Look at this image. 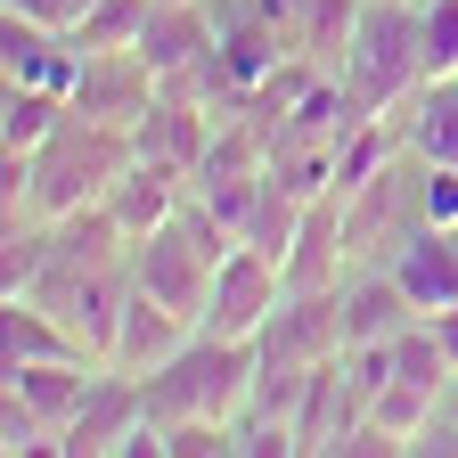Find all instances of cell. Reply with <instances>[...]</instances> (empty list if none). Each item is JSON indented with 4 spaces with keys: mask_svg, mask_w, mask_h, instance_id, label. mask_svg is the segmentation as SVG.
<instances>
[{
    "mask_svg": "<svg viewBox=\"0 0 458 458\" xmlns=\"http://www.w3.org/2000/svg\"><path fill=\"white\" fill-rule=\"evenodd\" d=\"M254 369H262L254 344H238V335H205V327H197L164 369L140 377L148 418H156V426H181V418L238 426V418H246V401H254Z\"/></svg>",
    "mask_w": 458,
    "mask_h": 458,
    "instance_id": "1",
    "label": "cell"
},
{
    "mask_svg": "<svg viewBox=\"0 0 458 458\" xmlns=\"http://www.w3.org/2000/svg\"><path fill=\"white\" fill-rule=\"evenodd\" d=\"M344 90L360 114H401L426 90V41H418V0H360L352 49H344Z\"/></svg>",
    "mask_w": 458,
    "mask_h": 458,
    "instance_id": "2",
    "label": "cell"
},
{
    "mask_svg": "<svg viewBox=\"0 0 458 458\" xmlns=\"http://www.w3.org/2000/svg\"><path fill=\"white\" fill-rule=\"evenodd\" d=\"M131 164V131L123 123H90V114H66L41 148H33V221H66L82 205H98Z\"/></svg>",
    "mask_w": 458,
    "mask_h": 458,
    "instance_id": "3",
    "label": "cell"
},
{
    "mask_svg": "<svg viewBox=\"0 0 458 458\" xmlns=\"http://www.w3.org/2000/svg\"><path fill=\"white\" fill-rule=\"evenodd\" d=\"M426 164H418V181H410V156H393L377 181H360L352 197H335L344 205V254L352 262H369V254H393L410 229L426 221Z\"/></svg>",
    "mask_w": 458,
    "mask_h": 458,
    "instance_id": "4",
    "label": "cell"
},
{
    "mask_svg": "<svg viewBox=\"0 0 458 458\" xmlns=\"http://www.w3.org/2000/svg\"><path fill=\"white\" fill-rule=\"evenodd\" d=\"M181 205H189V197H181ZM131 278L148 286L156 303H172L181 319H197V327H205V303H213V262L197 254V238L181 229V213H172L164 229H148V238L131 246Z\"/></svg>",
    "mask_w": 458,
    "mask_h": 458,
    "instance_id": "5",
    "label": "cell"
},
{
    "mask_svg": "<svg viewBox=\"0 0 458 458\" xmlns=\"http://www.w3.org/2000/svg\"><path fill=\"white\" fill-rule=\"evenodd\" d=\"M131 426H148V393H140V377L131 369H98L90 377V393H82V410H74V426L57 434V458H114L131 442Z\"/></svg>",
    "mask_w": 458,
    "mask_h": 458,
    "instance_id": "6",
    "label": "cell"
},
{
    "mask_svg": "<svg viewBox=\"0 0 458 458\" xmlns=\"http://www.w3.org/2000/svg\"><path fill=\"white\" fill-rule=\"evenodd\" d=\"M286 303V270L270 262V254H254V246H238L221 270H213V303H205V335H238V344H254L262 335V319Z\"/></svg>",
    "mask_w": 458,
    "mask_h": 458,
    "instance_id": "7",
    "label": "cell"
},
{
    "mask_svg": "<svg viewBox=\"0 0 458 458\" xmlns=\"http://www.w3.org/2000/svg\"><path fill=\"white\" fill-rule=\"evenodd\" d=\"M254 352L278 360V369H319V360H335L344 352V295H335V286H327V295H286L262 319Z\"/></svg>",
    "mask_w": 458,
    "mask_h": 458,
    "instance_id": "8",
    "label": "cell"
},
{
    "mask_svg": "<svg viewBox=\"0 0 458 458\" xmlns=\"http://www.w3.org/2000/svg\"><path fill=\"white\" fill-rule=\"evenodd\" d=\"M213 123H221L213 106H189V98H164V90H156V98L140 106V123H131V156L181 172V181L197 189V164H205V148H213Z\"/></svg>",
    "mask_w": 458,
    "mask_h": 458,
    "instance_id": "9",
    "label": "cell"
},
{
    "mask_svg": "<svg viewBox=\"0 0 458 458\" xmlns=\"http://www.w3.org/2000/svg\"><path fill=\"white\" fill-rule=\"evenodd\" d=\"M156 98V66L140 49H82V82H74V114L90 123H140V106Z\"/></svg>",
    "mask_w": 458,
    "mask_h": 458,
    "instance_id": "10",
    "label": "cell"
},
{
    "mask_svg": "<svg viewBox=\"0 0 458 458\" xmlns=\"http://www.w3.org/2000/svg\"><path fill=\"white\" fill-rule=\"evenodd\" d=\"M401 286H410V303L434 319V311H450L458 303V229H434V221H418L410 238L393 246V262H385Z\"/></svg>",
    "mask_w": 458,
    "mask_h": 458,
    "instance_id": "11",
    "label": "cell"
},
{
    "mask_svg": "<svg viewBox=\"0 0 458 458\" xmlns=\"http://www.w3.org/2000/svg\"><path fill=\"white\" fill-rule=\"evenodd\" d=\"M352 278V254H344V205L319 197L295 229V246H286V295H327V286Z\"/></svg>",
    "mask_w": 458,
    "mask_h": 458,
    "instance_id": "12",
    "label": "cell"
},
{
    "mask_svg": "<svg viewBox=\"0 0 458 458\" xmlns=\"http://www.w3.org/2000/svg\"><path fill=\"white\" fill-rule=\"evenodd\" d=\"M360 418H369V393L352 385L344 352H335V360H319V369H311V385H303V401H295V434H303V450H335Z\"/></svg>",
    "mask_w": 458,
    "mask_h": 458,
    "instance_id": "13",
    "label": "cell"
},
{
    "mask_svg": "<svg viewBox=\"0 0 458 458\" xmlns=\"http://www.w3.org/2000/svg\"><path fill=\"white\" fill-rule=\"evenodd\" d=\"M335 295H344V352H352V344H393L410 319H426L393 270H352Z\"/></svg>",
    "mask_w": 458,
    "mask_h": 458,
    "instance_id": "14",
    "label": "cell"
},
{
    "mask_svg": "<svg viewBox=\"0 0 458 458\" xmlns=\"http://www.w3.org/2000/svg\"><path fill=\"white\" fill-rule=\"evenodd\" d=\"M197 335V319H181L172 303H156L148 286H131V303H123V327H114V369H131V377H148V369H164L181 344Z\"/></svg>",
    "mask_w": 458,
    "mask_h": 458,
    "instance_id": "15",
    "label": "cell"
},
{
    "mask_svg": "<svg viewBox=\"0 0 458 458\" xmlns=\"http://www.w3.org/2000/svg\"><path fill=\"white\" fill-rule=\"evenodd\" d=\"M181 197H189L181 172H164V164H140V156H131V164H123V181L106 189V213L123 221V238L140 246L148 229H164L172 213H181Z\"/></svg>",
    "mask_w": 458,
    "mask_h": 458,
    "instance_id": "16",
    "label": "cell"
},
{
    "mask_svg": "<svg viewBox=\"0 0 458 458\" xmlns=\"http://www.w3.org/2000/svg\"><path fill=\"white\" fill-rule=\"evenodd\" d=\"M205 49H213V9H205V0H156V17L140 33V57L156 66V82L181 74V66H197Z\"/></svg>",
    "mask_w": 458,
    "mask_h": 458,
    "instance_id": "17",
    "label": "cell"
},
{
    "mask_svg": "<svg viewBox=\"0 0 458 458\" xmlns=\"http://www.w3.org/2000/svg\"><path fill=\"white\" fill-rule=\"evenodd\" d=\"M98 369H106V360H33V369H0V377H9V393H25L33 410H41V418H49L57 434H66Z\"/></svg>",
    "mask_w": 458,
    "mask_h": 458,
    "instance_id": "18",
    "label": "cell"
},
{
    "mask_svg": "<svg viewBox=\"0 0 458 458\" xmlns=\"http://www.w3.org/2000/svg\"><path fill=\"white\" fill-rule=\"evenodd\" d=\"M303 213H311V205H303L295 189H286L278 172H262V197H254V213H246V246H254V254H270V262L286 270V246H295Z\"/></svg>",
    "mask_w": 458,
    "mask_h": 458,
    "instance_id": "19",
    "label": "cell"
},
{
    "mask_svg": "<svg viewBox=\"0 0 458 458\" xmlns=\"http://www.w3.org/2000/svg\"><path fill=\"white\" fill-rule=\"evenodd\" d=\"M410 156L418 164H458V82H426L410 98Z\"/></svg>",
    "mask_w": 458,
    "mask_h": 458,
    "instance_id": "20",
    "label": "cell"
},
{
    "mask_svg": "<svg viewBox=\"0 0 458 458\" xmlns=\"http://www.w3.org/2000/svg\"><path fill=\"white\" fill-rule=\"evenodd\" d=\"M74 114V98H57V90H33V82H9V98H0V148H41L57 123Z\"/></svg>",
    "mask_w": 458,
    "mask_h": 458,
    "instance_id": "21",
    "label": "cell"
},
{
    "mask_svg": "<svg viewBox=\"0 0 458 458\" xmlns=\"http://www.w3.org/2000/svg\"><path fill=\"white\" fill-rule=\"evenodd\" d=\"M148 17H156V0H90L82 25H74V41L82 49H140Z\"/></svg>",
    "mask_w": 458,
    "mask_h": 458,
    "instance_id": "22",
    "label": "cell"
},
{
    "mask_svg": "<svg viewBox=\"0 0 458 458\" xmlns=\"http://www.w3.org/2000/svg\"><path fill=\"white\" fill-rule=\"evenodd\" d=\"M434 410H442V393H434V385H418V377H385V393L369 401V418H377V426H393L410 450H418V434H426V418H434Z\"/></svg>",
    "mask_w": 458,
    "mask_h": 458,
    "instance_id": "23",
    "label": "cell"
},
{
    "mask_svg": "<svg viewBox=\"0 0 458 458\" xmlns=\"http://www.w3.org/2000/svg\"><path fill=\"white\" fill-rule=\"evenodd\" d=\"M418 41H426V82H458V0H418Z\"/></svg>",
    "mask_w": 458,
    "mask_h": 458,
    "instance_id": "24",
    "label": "cell"
},
{
    "mask_svg": "<svg viewBox=\"0 0 458 458\" xmlns=\"http://www.w3.org/2000/svg\"><path fill=\"white\" fill-rule=\"evenodd\" d=\"M426 221L434 229H458V164H426Z\"/></svg>",
    "mask_w": 458,
    "mask_h": 458,
    "instance_id": "25",
    "label": "cell"
},
{
    "mask_svg": "<svg viewBox=\"0 0 458 458\" xmlns=\"http://www.w3.org/2000/svg\"><path fill=\"white\" fill-rule=\"evenodd\" d=\"M401 450H410V442H401L393 426H377V418H360L352 434L335 442V458H401Z\"/></svg>",
    "mask_w": 458,
    "mask_h": 458,
    "instance_id": "26",
    "label": "cell"
},
{
    "mask_svg": "<svg viewBox=\"0 0 458 458\" xmlns=\"http://www.w3.org/2000/svg\"><path fill=\"white\" fill-rule=\"evenodd\" d=\"M0 9H17V17L49 25V33H74L82 25V0H0Z\"/></svg>",
    "mask_w": 458,
    "mask_h": 458,
    "instance_id": "27",
    "label": "cell"
},
{
    "mask_svg": "<svg viewBox=\"0 0 458 458\" xmlns=\"http://www.w3.org/2000/svg\"><path fill=\"white\" fill-rule=\"evenodd\" d=\"M434 335H442V352L458 360V303H450V311H434Z\"/></svg>",
    "mask_w": 458,
    "mask_h": 458,
    "instance_id": "28",
    "label": "cell"
},
{
    "mask_svg": "<svg viewBox=\"0 0 458 458\" xmlns=\"http://www.w3.org/2000/svg\"><path fill=\"white\" fill-rule=\"evenodd\" d=\"M442 410H450V418H458V385H450V393H442Z\"/></svg>",
    "mask_w": 458,
    "mask_h": 458,
    "instance_id": "29",
    "label": "cell"
}]
</instances>
